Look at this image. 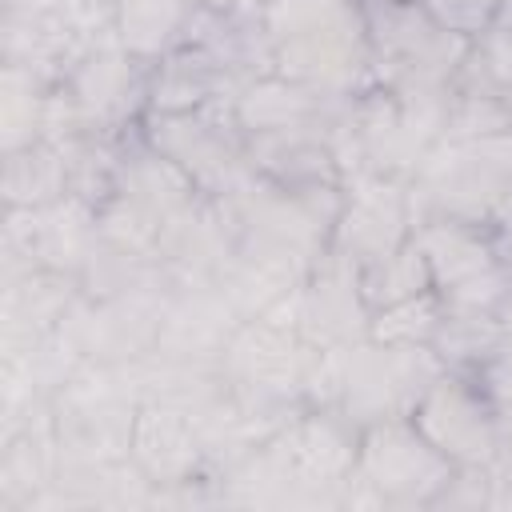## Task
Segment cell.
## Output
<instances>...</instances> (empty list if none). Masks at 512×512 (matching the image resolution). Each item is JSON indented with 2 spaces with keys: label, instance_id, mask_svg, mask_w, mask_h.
Segmentation results:
<instances>
[{
  "label": "cell",
  "instance_id": "3957f363",
  "mask_svg": "<svg viewBox=\"0 0 512 512\" xmlns=\"http://www.w3.org/2000/svg\"><path fill=\"white\" fill-rule=\"evenodd\" d=\"M264 448L284 476L288 508H340L360 460V424L340 408H304Z\"/></svg>",
  "mask_w": 512,
  "mask_h": 512
},
{
  "label": "cell",
  "instance_id": "52a82bcc",
  "mask_svg": "<svg viewBox=\"0 0 512 512\" xmlns=\"http://www.w3.org/2000/svg\"><path fill=\"white\" fill-rule=\"evenodd\" d=\"M320 348L308 344L296 328H284L276 320H240L232 332L220 372L232 392L252 396V400H276V404H304V384L316 364Z\"/></svg>",
  "mask_w": 512,
  "mask_h": 512
},
{
  "label": "cell",
  "instance_id": "8992f818",
  "mask_svg": "<svg viewBox=\"0 0 512 512\" xmlns=\"http://www.w3.org/2000/svg\"><path fill=\"white\" fill-rule=\"evenodd\" d=\"M356 472L372 484L384 508H432L456 464L408 416H396L360 428Z\"/></svg>",
  "mask_w": 512,
  "mask_h": 512
},
{
  "label": "cell",
  "instance_id": "ac0fdd59",
  "mask_svg": "<svg viewBox=\"0 0 512 512\" xmlns=\"http://www.w3.org/2000/svg\"><path fill=\"white\" fill-rule=\"evenodd\" d=\"M416 244L428 260V272H432V284L440 292H452L484 272H496V256H492V240H488V228L484 224H468V220H448V216H436V220H424L416 224Z\"/></svg>",
  "mask_w": 512,
  "mask_h": 512
},
{
  "label": "cell",
  "instance_id": "5b68a950",
  "mask_svg": "<svg viewBox=\"0 0 512 512\" xmlns=\"http://www.w3.org/2000/svg\"><path fill=\"white\" fill-rule=\"evenodd\" d=\"M448 372V364L436 356V348H392L376 340H356L348 348V372H344V396L340 412L356 420L360 428L412 416L420 396Z\"/></svg>",
  "mask_w": 512,
  "mask_h": 512
},
{
  "label": "cell",
  "instance_id": "5bb4252c",
  "mask_svg": "<svg viewBox=\"0 0 512 512\" xmlns=\"http://www.w3.org/2000/svg\"><path fill=\"white\" fill-rule=\"evenodd\" d=\"M344 100L324 96L308 84H296L280 72H264L252 76L236 100H232V116L240 124L244 136L256 132H292V128H332L336 112Z\"/></svg>",
  "mask_w": 512,
  "mask_h": 512
},
{
  "label": "cell",
  "instance_id": "30bf717a",
  "mask_svg": "<svg viewBox=\"0 0 512 512\" xmlns=\"http://www.w3.org/2000/svg\"><path fill=\"white\" fill-rule=\"evenodd\" d=\"M452 464L492 468L496 464V412L468 372H444L408 416Z\"/></svg>",
  "mask_w": 512,
  "mask_h": 512
},
{
  "label": "cell",
  "instance_id": "f1b7e54d",
  "mask_svg": "<svg viewBox=\"0 0 512 512\" xmlns=\"http://www.w3.org/2000/svg\"><path fill=\"white\" fill-rule=\"evenodd\" d=\"M492 500V468H460L452 472L448 488L432 508H488Z\"/></svg>",
  "mask_w": 512,
  "mask_h": 512
},
{
  "label": "cell",
  "instance_id": "d6986e66",
  "mask_svg": "<svg viewBox=\"0 0 512 512\" xmlns=\"http://www.w3.org/2000/svg\"><path fill=\"white\" fill-rule=\"evenodd\" d=\"M200 0H120L116 4V44L144 68L160 64L188 40Z\"/></svg>",
  "mask_w": 512,
  "mask_h": 512
},
{
  "label": "cell",
  "instance_id": "7a4b0ae2",
  "mask_svg": "<svg viewBox=\"0 0 512 512\" xmlns=\"http://www.w3.org/2000/svg\"><path fill=\"white\" fill-rule=\"evenodd\" d=\"M372 72L388 92H444L464 64L472 40L444 32L416 0L364 4Z\"/></svg>",
  "mask_w": 512,
  "mask_h": 512
},
{
  "label": "cell",
  "instance_id": "ffe728a7",
  "mask_svg": "<svg viewBox=\"0 0 512 512\" xmlns=\"http://www.w3.org/2000/svg\"><path fill=\"white\" fill-rule=\"evenodd\" d=\"M68 196V152L64 144L36 140L16 152H4V204L40 208Z\"/></svg>",
  "mask_w": 512,
  "mask_h": 512
},
{
  "label": "cell",
  "instance_id": "7402d4cb",
  "mask_svg": "<svg viewBox=\"0 0 512 512\" xmlns=\"http://www.w3.org/2000/svg\"><path fill=\"white\" fill-rule=\"evenodd\" d=\"M448 316V300L440 288H424L408 300H396L388 308H376L368 316V340L392 344V348H432L440 336V324Z\"/></svg>",
  "mask_w": 512,
  "mask_h": 512
},
{
  "label": "cell",
  "instance_id": "8fae6325",
  "mask_svg": "<svg viewBox=\"0 0 512 512\" xmlns=\"http://www.w3.org/2000/svg\"><path fill=\"white\" fill-rule=\"evenodd\" d=\"M236 328H240V312L232 308V300L216 280L172 284L152 352L188 364H220Z\"/></svg>",
  "mask_w": 512,
  "mask_h": 512
},
{
  "label": "cell",
  "instance_id": "d4e9b609",
  "mask_svg": "<svg viewBox=\"0 0 512 512\" xmlns=\"http://www.w3.org/2000/svg\"><path fill=\"white\" fill-rule=\"evenodd\" d=\"M360 20H364L360 0H268L260 8V28H264L268 44L340 28V24H360Z\"/></svg>",
  "mask_w": 512,
  "mask_h": 512
},
{
  "label": "cell",
  "instance_id": "2e32d148",
  "mask_svg": "<svg viewBox=\"0 0 512 512\" xmlns=\"http://www.w3.org/2000/svg\"><path fill=\"white\" fill-rule=\"evenodd\" d=\"M244 152L256 176L280 188H324L344 184L328 128H292V132H256L244 136Z\"/></svg>",
  "mask_w": 512,
  "mask_h": 512
},
{
  "label": "cell",
  "instance_id": "ba28073f",
  "mask_svg": "<svg viewBox=\"0 0 512 512\" xmlns=\"http://www.w3.org/2000/svg\"><path fill=\"white\" fill-rule=\"evenodd\" d=\"M368 304L360 296L356 264L340 260L336 252H324L316 268L296 284L284 300H276L264 320H276L284 328H296L316 348L356 344L368 336Z\"/></svg>",
  "mask_w": 512,
  "mask_h": 512
},
{
  "label": "cell",
  "instance_id": "603a6c76",
  "mask_svg": "<svg viewBox=\"0 0 512 512\" xmlns=\"http://www.w3.org/2000/svg\"><path fill=\"white\" fill-rule=\"evenodd\" d=\"M356 280H360V296H364L368 312L388 308V304H396V300H408V296H416V292H424V288H436V284H432V272H428V260H424V252H420V244H416V236H412L408 244H400L396 252H388V256H380V260L356 268Z\"/></svg>",
  "mask_w": 512,
  "mask_h": 512
},
{
  "label": "cell",
  "instance_id": "f546056e",
  "mask_svg": "<svg viewBox=\"0 0 512 512\" xmlns=\"http://www.w3.org/2000/svg\"><path fill=\"white\" fill-rule=\"evenodd\" d=\"M484 228H488V240H492V256H496L500 272H504L508 284H512V204H508L496 220H488Z\"/></svg>",
  "mask_w": 512,
  "mask_h": 512
},
{
  "label": "cell",
  "instance_id": "cb8c5ba5",
  "mask_svg": "<svg viewBox=\"0 0 512 512\" xmlns=\"http://www.w3.org/2000/svg\"><path fill=\"white\" fill-rule=\"evenodd\" d=\"M500 344H504V332H500L496 312L448 304V316H444L440 336H436L432 348H436V356H440L452 372H476Z\"/></svg>",
  "mask_w": 512,
  "mask_h": 512
},
{
  "label": "cell",
  "instance_id": "7c38bea8",
  "mask_svg": "<svg viewBox=\"0 0 512 512\" xmlns=\"http://www.w3.org/2000/svg\"><path fill=\"white\" fill-rule=\"evenodd\" d=\"M316 268L312 256L272 244V240H236L232 260L220 272V288L232 300V308L240 312V320H256L264 316L276 300H284L296 284H304V276Z\"/></svg>",
  "mask_w": 512,
  "mask_h": 512
},
{
  "label": "cell",
  "instance_id": "d6a6232c",
  "mask_svg": "<svg viewBox=\"0 0 512 512\" xmlns=\"http://www.w3.org/2000/svg\"><path fill=\"white\" fill-rule=\"evenodd\" d=\"M360 4H384V0H360Z\"/></svg>",
  "mask_w": 512,
  "mask_h": 512
},
{
  "label": "cell",
  "instance_id": "4dcf8cb0",
  "mask_svg": "<svg viewBox=\"0 0 512 512\" xmlns=\"http://www.w3.org/2000/svg\"><path fill=\"white\" fill-rule=\"evenodd\" d=\"M200 4L220 16H260V8H264V0H200Z\"/></svg>",
  "mask_w": 512,
  "mask_h": 512
},
{
  "label": "cell",
  "instance_id": "e0dca14e",
  "mask_svg": "<svg viewBox=\"0 0 512 512\" xmlns=\"http://www.w3.org/2000/svg\"><path fill=\"white\" fill-rule=\"evenodd\" d=\"M116 192L132 196L136 204H144L148 212H156L164 224L184 216L200 196V188L164 156L156 152L144 136L140 124L132 132L120 136V176H116Z\"/></svg>",
  "mask_w": 512,
  "mask_h": 512
},
{
  "label": "cell",
  "instance_id": "83f0119b",
  "mask_svg": "<svg viewBox=\"0 0 512 512\" xmlns=\"http://www.w3.org/2000/svg\"><path fill=\"white\" fill-rule=\"evenodd\" d=\"M488 396L496 420H512V344H500L476 372H468Z\"/></svg>",
  "mask_w": 512,
  "mask_h": 512
},
{
  "label": "cell",
  "instance_id": "484cf974",
  "mask_svg": "<svg viewBox=\"0 0 512 512\" xmlns=\"http://www.w3.org/2000/svg\"><path fill=\"white\" fill-rule=\"evenodd\" d=\"M416 4H420L444 32L464 36V40L476 44V40L496 24L504 0H416Z\"/></svg>",
  "mask_w": 512,
  "mask_h": 512
},
{
  "label": "cell",
  "instance_id": "277c9868",
  "mask_svg": "<svg viewBox=\"0 0 512 512\" xmlns=\"http://www.w3.org/2000/svg\"><path fill=\"white\" fill-rule=\"evenodd\" d=\"M232 100H216L196 112H144L140 120V136L164 152L208 200L236 192L252 176Z\"/></svg>",
  "mask_w": 512,
  "mask_h": 512
},
{
  "label": "cell",
  "instance_id": "9c48e42d",
  "mask_svg": "<svg viewBox=\"0 0 512 512\" xmlns=\"http://www.w3.org/2000/svg\"><path fill=\"white\" fill-rule=\"evenodd\" d=\"M412 232H416V220H412L408 180L368 172V176H356L344 184V204H340L328 252L364 268V264L396 252L400 244H408Z\"/></svg>",
  "mask_w": 512,
  "mask_h": 512
},
{
  "label": "cell",
  "instance_id": "4316f807",
  "mask_svg": "<svg viewBox=\"0 0 512 512\" xmlns=\"http://www.w3.org/2000/svg\"><path fill=\"white\" fill-rule=\"evenodd\" d=\"M116 4L120 0H60L56 12L64 20V28L72 32V40L80 48H92V44L116 36Z\"/></svg>",
  "mask_w": 512,
  "mask_h": 512
},
{
  "label": "cell",
  "instance_id": "4fadbf2b",
  "mask_svg": "<svg viewBox=\"0 0 512 512\" xmlns=\"http://www.w3.org/2000/svg\"><path fill=\"white\" fill-rule=\"evenodd\" d=\"M80 300V280L52 268H32L4 280L0 292V348L20 352L40 344L48 332L64 324L72 304Z\"/></svg>",
  "mask_w": 512,
  "mask_h": 512
},
{
  "label": "cell",
  "instance_id": "9a60e30c",
  "mask_svg": "<svg viewBox=\"0 0 512 512\" xmlns=\"http://www.w3.org/2000/svg\"><path fill=\"white\" fill-rule=\"evenodd\" d=\"M244 80L200 44H180L148 72L144 112H196L216 100H232Z\"/></svg>",
  "mask_w": 512,
  "mask_h": 512
},
{
  "label": "cell",
  "instance_id": "44dd1931",
  "mask_svg": "<svg viewBox=\"0 0 512 512\" xmlns=\"http://www.w3.org/2000/svg\"><path fill=\"white\" fill-rule=\"evenodd\" d=\"M56 84L24 64H4V92H0V148L16 152L36 144L44 132V104Z\"/></svg>",
  "mask_w": 512,
  "mask_h": 512
},
{
  "label": "cell",
  "instance_id": "6da1fadb",
  "mask_svg": "<svg viewBox=\"0 0 512 512\" xmlns=\"http://www.w3.org/2000/svg\"><path fill=\"white\" fill-rule=\"evenodd\" d=\"M412 220H468L488 224L512 204V132L480 140H436L408 176Z\"/></svg>",
  "mask_w": 512,
  "mask_h": 512
},
{
  "label": "cell",
  "instance_id": "1f68e13d",
  "mask_svg": "<svg viewBox=\"0 0 512 512\" xmlns=\"http://www.w3.org/2000/svg\"><path fill=\"white\" fill-rule=\"evenodd\" d=\"M496 320H500V332H504V344H512V292L496 304Z\"/></svg>",
  "mask_w": 512,
  "mask_h": 512
}]
</instances>
